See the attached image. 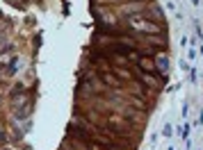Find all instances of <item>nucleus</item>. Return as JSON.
I'll return each mask as SVG.
<instances>
[{
	"instance_id": "1",
	"label": "nucleus",
	"mask_w": 203,
	"mask_h": 150,
	"mask_svg": "<svg viewBox=\"0 0 203 150\" xmlns=\"http://www.w3.org/2000/svg\"><path fill=\"white\" fill-rule=\"evenodd\" d=\"M132 25H135V27H139V30H148V32H157V27H155V25H146V23H141L139 18H132Z\"/></svg>"
}]
</instances>
